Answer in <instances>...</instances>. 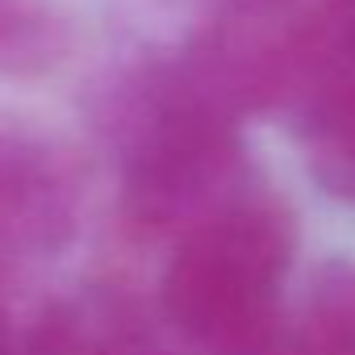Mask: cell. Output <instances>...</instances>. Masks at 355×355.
Listing matches in <instances>:
<instances>
[{
	"label": "cell",
	"mask_w": 355,
	"mask_h": 355,
	"mask_svg": "<svg viewBox=\"0 0 355 355\" xmlns=\"http://www.w3.org/2000/svg\"><path fill=\"white\" fill-rule=\"evenodd\" d=\"M71 226V197L55 159L13 134H0V247L51 251Z\"/></svg>",
	"instance_id": "obj_3"
},
{
	"label": "cell",
	"mask_w": 355,
	"mask_h": 355,
	"mask_svg": "<svg viewBox=\"0 0 355 355\" xmlns=\"http://www.w3.org/2000/svg\"><path fill=\"white\" fill-rule=\"evenodd\" d=\"M21 355H163L159 343L113 305L51 309Z\"/></svg>",
	"instance_id": "obj_4"
},
{
	"label": "cell",
	"mask_w": 355,
	"mask_h": 355,
	"mask_svg": "<svg viewBox=\"0 0 355 355\" xmlns=\"http://www.w3.org/2000/svg\"><path fill=\"white\" fill-rule=\"evenodd\" d=\"M0 355H13V334H9V322H5V309H0Z\"/></svg>",
	"instance_id": "obj_7"
},
{
	"label": "cell",
	"mask_w": 355,
	"mask_h": 355,
	"mask_svg": "<svg viewBox=\"0 0 355 355\" xmlns=\"http://www.w3.org/2000/svg\"><path fill=\"white\" fill-rule=\"evenodd\" d=\"M243 150L234 113L184 67L146 92L125 138V201L150 226L201 222L239 193Z\"/></svg>",
	"instance_id": "obj_2"
},
{
	"label": "cell",
	"mask_w": 355,
	"mask_h": 355,
	"mask_svg": "<svg viewBox=\"0 0 355 355\" xmlns=\"http://www.w3.org/2000/svg\"><path fill=\"white\" fill-rule=\"evenodd\" d=\"M293 263V222L272 197L234 193L189 226L163 276V309L201 355H268L280 284Z\"/></svg>",
	"instance_id": "obj_1"
},
{
	"label": "cell",
	"mask_w": 355,
	"mask_h": 355,
	"mask_svg": "<svg viewBox=\"0 0 355 355\" xmlns=\"http://www.w3.org/2000/svg\"><path fill=\"white\" fill-rule=\"evenodd\" d=\"M268 355H355V263L330 259L313 272L301 330L272 343Z\"/></svg>",
	"instance_id": "obj_5"
},
{
	"label": "cell",
	"mask_w": 355,
	"mask_h": 355,
	"mask_svg": "<svg viewBox=\"0 0 355 355\" xmlns=\"http://www.w3.org/2000/svg\"><path fill=\"white\" fill-rule=\"evenodd\" d=\"M67 46L63 21L46 0H0V76H38Z\"/></svg>",
	"instance_id": "obj_6"
}]
</instances>
